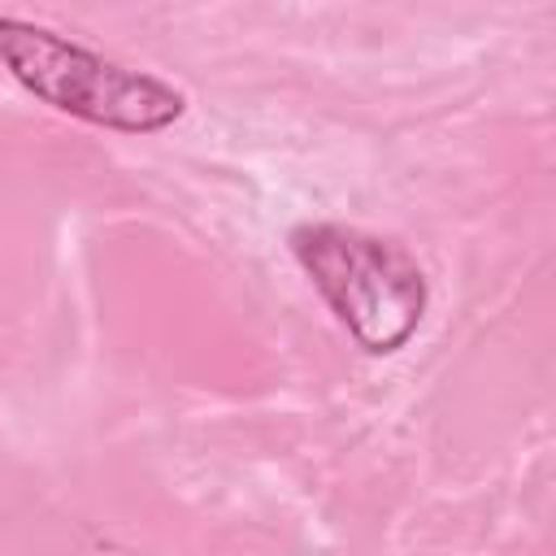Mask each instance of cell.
<instances>
[{"label":"cell","instance_id":"obj_1","mask_svg":"<svg viewBox=\"0 0 556 556\" xmlns=\"http://www.w3.org/2000/svg\"><path fill=\"white\" fill-rule=\"evenodd\" d=\"M0 65L48 109L100 130L156 135L187 113V96L161 74L122 65L22 17H0Z\"/></svg>","mask_w":556,"mask_h":556},{"label":"cell","instance_id":"obj_2","mask_svg":"<svg viewBox=\"0 0 556 556\" xmlns=\"http://www.w3.org/2000/svg\"><path fill=\"white\" fill-rule=\"evenodd\" d=\"M291 256L369 356H391L417 334L430 291L404 243L343 222H304L291 230Z\"/></svg>","mask_w":556,"mask_h":556}]
</instances>
